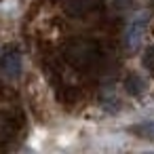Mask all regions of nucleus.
I'll return each instance as SVG.
<instances>
[{"instance_id":"f257e3e1","label":"nucleus","mask_w":154,"mask_h":154,"mask_svg":"<svg viewBox=\"0 0 154 154\" xmlns=\"http://www.w3.org/2000/svg\"><path fill=\"white\" fill-rule=\"evenodd\" d=\"M97 47L93 45V42H89V40H82V42H74L72 47H70V51H68V57H70V61L74 63V66H78V68H89V66H93L95 61H97Z\"/></svg>"},{"instance_id":"f03ea898","label":"nucleus","mask_w":154,"mask_h":154,"mask_svg":"<svg viewBox=\"0 0 154 154\" xmlns=\"http://www.w3.org/2000/svg\"><path fill=\"white\" fill-rule=\"evenodd\" d=\"M148 28V13H139L127 28V34H125V45L129 51H135L143 38V32Z\"/></svg>"},{"instance_id":"7ed1b4c3","label":"nucleus","mask_w":154,"mask_h":154,"mask_svg":"<svg viewBox=\"0 0 154 154\" xmlns=\"http://www.w3.org/2000/svg\"><path fill=\"white\" fill-rule=\"evenodd\" d=\"M0 72L9 78H15L19 76L21 72V55L17 49L13 47H7L2 53H0Z\"/></svg>"},{"instance_id":"20e7f679","label":"nucleus","mask_w":154,"mask_h":154,"mask_svg":"<svg viewBox=\"0 0 154 154\" xmlns=\"http://www.w3.org/2000/svg\"><path fill=\"white\" fill-rule=\"evenodd\" d=\"M66 2H68V11L70 13L80 15V13H85L87 9H91L95 5V0H66Z\"/></svg>"},{"instance_id":"39448f33","label":"nucleus","mask_w":154,"mask_h":154,"mask_svg":"<svg viewBox=\"0 0 154 154\" xmlns=\"http://www.w3.org/2000/svg\"><path fill=\"white\" fill-rule=\"evenodd\" d=\"M125 87H127V91L131 93V95H141L143 93V89H146V85H143V80L139 78V76H129L127 78V82H125Z\"/></svg>"},{"instance_id":"423d86ee","label":"nucleus","mask_w":154,"mask_h":154,"mask_svg":"<svg viewBox=\"0 0 154 154\" xmlns=\"http://www.w3.org/2000/svg\"><path fill=\"white\" fill-rule=\"evenodd\" d=\"M133 133H137V135H139V137H143V139H154V120L133 127Z\"/></svg>"},{"instance_id":"0eeeda50","label":"nucleus","mask_w":154,"mask_h":154,"mask_svg":"<svg viewBox=\"0 0 154 154\" xmlns=\"http://www.w3.org/2000/svg\"><path fill=\"white\" fill-rule=\"evenodd\" d=\"M143 66L150 68V70H154V47L146 51V55H143Z\"/></svg>"}]
</instances>
